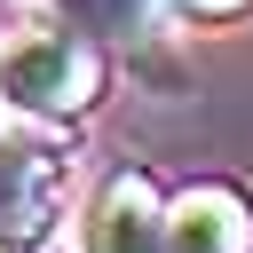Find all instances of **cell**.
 <instances>
[{
  "label": "cell",
  "instance_id": "cell-1",
  "mask_svg": "<svg viewBox=\"0 0 253 253\" xmlns=\"http://www.w3.org/2000/svg\"><path fill=\"white\" fill-rule=\"evenodd\" d=\"M103 95V47L87 24H24L0 47V103L24 119H79Z\"/></svg>",
  "mask_w": 253,
  "mask_h": 253
},
{
  "label": "cell",
  "instance_id": "cell-2",
  "mask_svg": "<svg viewBox=\"0 0 253 253\" xmlns=\"http://www.w3.org/2000/svg\"><path fill=\"white\" fill-rule=\"evenodd\" d=\"M63 174H71V150L47 142V134H16L0 142V237L8 245H40L47 237V213L63 198Z\"/></svg>",
  "mask_w": 253,
  "mask_h": 253
},
{
  "label": "cell",
  "instance_id": "cell-3",
  "mask_svg": "<svg viewBox=\"0 0 253 253\" xmlns=\"http://www.w3.org/2000/svg\"><path fill=\"white\" fill-rule=\"evenodd\" d=\"M87 253H166V190L142 166H119L87 206Z\"/></svg>",
  "mask_w": 253,
  "mask_h": 253
},
{
  "label": "cell",
  "instance_id": "cell-4",
  "mask_svg": "<svg viewBox=\"0 0 253 253\" xmlns=\"http://www.w3.org/2000/svg\"><path fill=\"white\" fill-rule=\"evenodd\" d=\"M166 253H253V198L237 182H190L166 198Z\"/></svg>",
  "mask_w": 253,
  "mask_h": 253
},
{
  "label": "cell",
  "instance_id": "cell-5",
  "mask_svg": "<svg viewBox=\"0 0 253 253\" xmlns=\"http://www.w3.org/2000/svg\"><path fill=\"white\" fill-rule=\"evenodd\" d=\"M71 24L111 32V40H150V0H55Z\"/></svg>",
  "mask_w": 253,
  "mask_h": 253
},
{
  "label": "cell",
  "instance_id": "cell-6",
  "mask_svg": "<svg viewBox=\"0 0 253 253\" xmlns=\"http://www.w3.org/2000/svg\"><path fill=\"white\" fill-rule=\"evenodd\" d=\"M166 8H182V16H198V24H221V16H245L253 0H166Z\"/></svg>",
  "mask_w": 253,
  "mask_h": 253
},
{
  "label": "cell",
  "instance_id": "cell-7",
  "mask_svg": "<svg viewBox=\"0 0 253 253\" xmlns=\"http://www.w3.org/2000/svg\"><path fill=\"white\" fill-rule=\"evenodd\" d=\"M0 253H24V245H8V237H0Z\"/></svg>",
  "mask_w": 253,
  "mask_h": 253
}]
</instances>
